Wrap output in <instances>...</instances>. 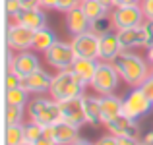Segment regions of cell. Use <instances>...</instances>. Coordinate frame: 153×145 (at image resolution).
Listing matches in <instances>:
<instances>
[{
    "instance_id": "obj_43",
    "label": "cell",
    "mask_w": 153,
    "mask_h": 145,
    "mask_svg": "<svg viewBox=\"0 0 153 145\" xmlns=\"http://www.w3.org/2000/svg\"><path fill=\"white\" fill-rule=\"evenodd\" d=\"M146 58H147V62L151 64V68H153V45L151 47H147V54H146Z\"/></svg>"
},
{
    "instance_id": "obj_46",
    "label": "cell",
    "mask_w": 153,
    "mask_h": 145,
    "mask_svg": "<svg viewBox=\"0 0 153 145\" xmlns=\"http://www.w3.org/2000/svg\"><path fill=\"white\" fill-rule=\"evenodd\" d=\"M140 145H146V143H140Z\"/></svg>"
},
{
    "instance_id": "obj_11",
    "label": "cell",
    "mask_w": 153,
    "mask_h": 145,
    "mask_svg": "<svg viewBox=\"0 0 153 145\" xmlns=\"http://www.w3.org/2000/svg\"><path fill=\"white\" fill-rule=\"evenodd\" d=\"M45 135L52 138L58 145H70L79 138V126H74L70 122H60L52 124V126H45Z\"/></svg>"
},
{
    "instance_id": "obj_2",
    "label": "cell",
    "mask_w": 153,
    "mask_h": 145,
    "mask_svg": "<svg viewBox=\"0 0 153 145\" xmlns=\"http://www.w3.org/2000/svg\"><path fill=\"white\" fill-rule=\"evenodd\" d=\"M85 87L87 85H83V83L79 81V78L72 70H58L54 75H52L49 95L54 101L62 103V101L74 99V97H82Z\"/></svg>"
},
{
    "instance_id": "obj_15",
    "label": "cell",
    "mask_w": 153,
    "mask_h": 145,
    "mask_svg": "<svg viewBox=\"0 0 153 145\" xmlns=\"http://www.w3.org/2000/svg\"><path fill=\"white\" fill-rule=\"evenodd\" d=\"M120 52H122V45L118 41L116 31H108V33L99 35V60L114 62Z\"/></svg>"
},
{
    "instance_id": "obj_38",
    "label": "cell",
    "mask_w": 153,
    "mask_h": 145,
    "mask_svg": "<svg viewBox=\"0 0 153 145\" xmlns=\"http://www.w3.org/2000/svg\"><path fill=\"white\" fill-rule=\"evenodd\" d=\"M60 0H41V8L43 10H58Z\"/></svg>"
},
{
    "instance_id": "obj_45",
    "label": "cell",
    "mask_w": 153,
    "mask_h": 145,
    "mask_svg": "<svg viewBox=\"0 0 153 145\" xmlns=\"http://www.w3.org/2000/svg\"><path fill=\"white\" fill-rule=\"evenodd\" d=\"M19 145H33L31 141H23V143H19Z\"/></svg>"
},
{
    "instance_id": "obj_29",
    "label": "cell",
    "mask_w": 153,
    "mask_h": 145,
    "mask_svg": "<svg viewBox=\"0 0 153 145\" xmlns=\"http://www.w3.org/2000/svg\"><path fill=\"white\" fill-rule=\"evenodd\" d=\"M79 2H82V0H60L58 10H56V12H62V14H66V12H70V10H74V8H78Z\"/></svg>"
},
{
    "instance_id": "obj_21",
    "label": "cell",
    "mask_w": 153,
    "mask_h": 145,
    "mask_svg": "<svg viewBox=\"0 0 153 145\" xmlns=\"http://www.w3.org/2000/svg\"><path fill=\"white\" fill-rule=\"evenodd\" d=\"M97 66H99V60H89V58H78L74 62V66L70 68L76 75L79 78V81L83 85H89L91 79H93L95 72H97Z\"/></svg>"
},
{
    "instance_id": "obj_36",
    "label": "cell",
    "mask_w": 153,
    "mask_h": 145,
    "mask_svg": "<svg viewBox=\"0 0 153 145\" xmlns=\"http://www.w3.org/2000/svg\"><path fill=\"white\" fill-rule=\"evenodd\" d=\"M138 138H130V135H122V138H118V145H140Z\"/></svg>"
},
{
    "instance_id": "obj_4",
    "label": "cell",
    "mask_w": 153,
    "mask_h": 145,
    "mask_svg": "<svg viewBox=\"0 0 153 145\" xmlns=\"http://www.w3.org/2000/svg\"><path fill=\"white\" fill-rule=\"evenodd\" d=\"M120 81H122V79H120V74L114 68V64L99 60L97 72H95L89 87L95 91V93H99V95H107V93H114V91L118 89Z\"/></svg>"
},
{
    "instance_id": "obj_17",
    "label": "cell",
    "mask_w": 153,
    "mask_h": 145,
    "mask_svg": "<svg viewBox=\"0 0 153 145\" xmlns=\"http://www.w3.org/2000/svg\"><path fill=\"white\" fill-rule=\"evenodd\" d=\"M64 21H66V29L72 33V37H74V35H82V33H85V31H91V23H93L87 18L85 12L82 10V6L66 12Z\"/></svg>"
},
{
    "instance_id": "obj_6",
    "label": "cell",
    "mask_w": 153,
    "mask_h": 145,
    "mask_svg": "<svg viewBox=\"0 0 153 145\" xmlns=\"http://www.w3.org/2000/svg\"><path fill=\"white\" fill-rule=\"evenodd\" d=\"M111 19L112 27L116 31L128 29V27H138L146 21V16L142 12L140 4H132V6H112L111 10Z\"/></svg>"
},
{
    "instance_id": "obj_37",
    "label": "cell",
    "mask_w": 153,
    "mask_h": 145,
    "mask_svg": "<svg viewBox=\"0 0 153 145\" xmlns=\"http://www.w3.org/2000/svg\"><path fill=\"white\" fill-rule=\"evenodd\" d=\"M22 10H29V8H41V0H19Z\"/></svg>"
},
{
    "instance_id": "obj_3",
    "label": "cell",
    "mask_w": 153,
    "mask_h": 145,
    "mask_svg": "<svg viewBox=\"0 0 153 145\" xmlns=\"http://www.w3.org/2000/svg\"><path fill=\"white\" fill-rule=\"evenodd\" d=\"M27 114L29 120L43 126H52V124L62 120V112H60V103L54 101L52 97H35L31 103L27 104Z\"/></svg>"
},
{
    "instance_id": "obj_24",
    "label": "cell",
    "mask_w": 153,
    "mask_h": 145,
    "mask_svg": "<svg viewBox=\"0 0 153 145\" xmlns=\"http://www.w3.org/2000/svg\"><path fill=\"white\" fill-rule=\"evenodd\" d=\"M4 101H6V104H12V107H23L25 108L27 104H29V93H27L22 85L10 87V89H6Z\"/></svg>"
},
{
    "instance_id": "obj_33",
    "label": "cell",
    "mask_w": 153,
    "mask_h": 145,
    "mask_svg": "<svg viewBox=\"0 0 153 145\" xmlns=\"http://www.w3.org/2000/svg\"><path fill=\"white\" fill-rule=\"evenodd\" d=\"M140 87H142V91H143V93H146V95L153 101V70H151L149 78H147V79H146V81H143Z\"/></svg>"
},
{
    "instance_id": "obj_42",
    "label": "cell",
    "mask_w": 153,
    "mask_h": 145,
    "mask_svg": "<svg viewBox=\"0 0 153 145\" xmlns=\"http://www.w3.org/2000/svg\"><path fill=\"white\" fill-rule=\"evenodd\" d=\"M70 145H93V141H89V139H85V138H78L74 143H70Z\"/></svg>"
},
{
    "instance_id": "obj_31",
    "label": "cell",
    "mask_w": 153,
    "mask_h": 145,
    "mask_svg": "<svg viewBox=\"0 0 153 145\" xmlns=\"http://www.w3.org/2000/svg\"><path fill=\"white\" fill-rule=\"evenodd\" d=\"M18 12H22V4H19V0H6V14L10 16V18H14Z\"/></svg>"
},
{
    "instance_id": "obj_27",
    "label": "cell",
    "mask_w": 153,
    "mask_h": 145,
    "mask_svg": "<svg viewBox=\"0 0 153 145\" xmlns=\"http://www.w3.org/2000/svg\"><path fill=\"white\" fill-rule=\"evenodd\" d=\"M22 120H23V107L6 104V114H4L6 126H10V124H22Z\"/></svg>"
},
{
    "instance_id": "obj_19",
    "label": "cell",
    "mask_w": 153,
    "mask_h": 145,
    "mask_svg": "<svg viewBox=\"0 0 153 145\" xmlns=\"http://www.w3.org/2000/svg\"><path fill=\"white\" fill-rule=\"evenodd\" d=\"M14 21L22 23V25L29 27V29L37 31L41 27H47V16L43 8H29V10H22L14 16Z\"/></svg>"
},
{
    "instance_id": "obj_7",
    "label": "cell",
    "mask_w": 153,
    "mask_h": 145,
    "mask_svg": "<svg viewBox=\"0 0 153 145\" xmlns=\"http://www.w3.org/2000/svg\"><path fill=\"white\" fill-rule=\"evenodd\" d=\"M45 58L54 70H70V68L74 66V62L78 60V56H76V50H74V47H72V43L56 41L54 45L45 52Z\"/></svg>"
},
{
    "instance_id": "obj_20",
    "label": "cell",
    "mask_w": 153,
    "mask_h": 145,
    "mask_svg": "<svg viewBox=\"0 0 153 145\" xmlns=\"http://www.w3.org/2000/svg\"><path fill=\"white\" fill-rule=\"evenodd\" d=\"M83 103V112H85V120L91 126H97L101 122V95H82Z\"/></svg>"
},
{
    "instance_id": "obj_41",
    "label": "cell",
    "mask_w": 153,
    "mask_h": 145,
    "mask_svg": "<svg viewBox=\"0 0 153 145\" xmlns=\"http://www.w3.org/2000/svg\"><path fill=\"white\" fill-rule=\"evenodd\" d=\"M140 141L146 143V145H153V130H151V132H147V134H143Z\"/></svg>"
},
{
    "instance_id": "obj_10",
    "label": "cell",
    "mask_w": 153,
    "mask_h": 145,
    "mask_svg": "<svg viewBox=\"0 0 153 145\" xmlns=\"http://www.w3.org/2000/svg\"><path fill=\"white\" fill-rule=\"evenodd\" d=\"M72 47L76 50L78 58H89V60H99V35L93 31H85L82 35L72 37Z\"/></svg>"
},
{
    "instance_id": "obj_1",
    "label": "cell",
    "mask_w": 153,
    "mask_h": 145,
    "mask_svg": "<svg viewBox=\"0 0 153 145\" xmlns=\"http://www.w3.org/2000/svg\"><path fill=\"white\" fill-rule=\"evenodd\" d=\"M112 64L118 70L120 79L130 87H140L149 78L153 70L151 64L147 62V58H143L142 54H138L134 50H122Z\"/></svg>"
},
{
    "instance_id": "obj_8",
    "label": "cell",
    "mask_w": 153,
    "mask_h": 145,
    "mask_svg": "<svg viewBox=\"0 0 153 145\" xmlns=\"http://www.w3.org/2000/svg\"><path fill=\"white\" fill-rule=\"evenodd\" d=\"M33 35L35 31L29 29V27L22 25V23L14 21L6 27V45L8 50H16V52H22V50H29L31 45H33Z\"/></svg>"
},
{
    "instance_id": "obj_44",
    "label": "cell",
    "mask_w": 153,
    "mask_h": 145,
    "mask_svg": "<svg viewBox=\"0 0 153 145\" xmlns=\"http://www.w3.org/2000/svg\"><path fill=\"white\" fill-rule=\"evenodd\" d=\"M101 2H105L107 6H112V0H101Z\"/></svg>"
},
{
    "instance_id": "obj_39",
    "label": "cell",
    "mask_w": 153,
    "mask_h": 145,
    "mask_svg": "<svg viewBox=\"0 0 153 145\" xmlns=\"http://www.w3.org/2000/svg\"><path fill=\"white\" fill-rule=\"evenodd\" d=\"M33 145H58V143H56L52 138H49V135H43V138H41V139H37V141H35Z\"/></svg>"
},
{
    "instance_id": "obj_13",
    "label": "cell",
    "mask_w": 153,
    "mask_h": 145,
    "mask_svg": "<svg viewBox=\"0 0 153 145\" xmlns=\"http://www.w3.org/2000/svg\"><path fill=\"white\" fill-rule=\"evenodd\" d=\"M51 83H52V75L49 72L41 70L33 72V74L22 78V87L27 91L29 95H41V93H49L51 89Z\"/></svg>"
},
{
    "instance_id": "obj_18",
    "label": "cell",
    "mask_w": 153,
    "mask_h": 145,
    "mask_svg": "<svg viewBox=\"0 0 153 145\" xmlns=\"http://www.w3.org/2000/svg\"><path fill=\"white\" fill-rule=\"evenodd\" d=\"M122 103H124V99H120L114 93L101 95V122H103V126L108 124L111 120L122 116Z\"/></svg>"
},
{
    "instance_id": "obj_14",
    "label": "cell",
    "mask_w": 153,
    "mask_h": 145,
    "mask_svg": "<svg viewBox=\"0 0 153 145\" xmlns=\"http://www.w3.org/2000/svg\"><path fill=\"white\" fill-rule=\"evenodd\" d=\"M60 112H62V120L64 122H70V124L79 126V128H82L83 124H87L85 112H83L82 97H74V99L62 101V103H60Z\"/></svg>"
},
{
    "instance_id": "obj_23",
    "label": "cell",
    "mask_w": 153,
    "mask_h": 145,
    "mask_svg": "<svg viewBox=\"0 0 153 145\" xmlns=\"http://www.w3.org/2000/svg\"><path fill=\"white\" fill-rule=\"evenodd\" d=\"M79 6H82V10L87 14V18L91 21H97V19H101V18L111 14V10H108L111 6H107L101 0H82Z\"/></svg>"
},
{
    "instance_id": "obj_32",
    "label": "cell",
    "mask_w": 153,
    "mask_h": 145,
    "mask_svg": "<svg viewBox=\"0 0 153 145\" xmlns=\"http://www.w3.org/2000/svg\"><path fill=\"white\" fill-rule=\"evenodd\" d=\"M93 145H118V138L112 134H107V135H101L99 139H95Z\"/></svg>"
},
{
    "instance_id": "obj_22",
    "label": "cell",
    "mask_w": 153,
    "mask_h": 145,
    "mask_svg": "<svg viewBox=\"0 0 153 145\" xmlns=\"http://www.w3.org/2000/svg\"><path fill=\"white\" fill-rule=\"evenodd\" d=\"M56 41H58V39H56L54 31L49 29V27H41V29L35 31V35H33V45H31V48H33V50H39V52H47Z\"/></svg>"
},
{
    "instance_id": "obj_28",
    "label": "cell",
    "mask_w": 153,
    "mask_h": 145,
    "mask_svg": "<svg viewBox=\"0 0 153 145\" xmlns=\"http://www.w3.org/2000/svg\"><path fill=\"white\" fill-rule=\"evenodd\" d=\"M91 31L97 35H103V33H108V31H116L114 27H112V19H111V14L105 16V18L97 19V21L91 23Z\"/></svg>"
},
{
    "instance_id": "obj_16",
    "label": "cell",
    "mask_w": 153,
    "mask_h": 145,
    "mask_svg": "<svg viewBox=\"0 0 153 145\" xmlns=\"http://www.w3.org/2000/svg\"><path fill=\"white\" fill-rule=\"evenodd\" d=\"M105 128L108 130V134L122 138V135H130V138H138L140 139V124L138 120H132L128 116H118V118L111 120L108 124H105Z\"/></svg>"
},
{
    "instance_id": "obj_5",
    "label": "cell",
    "mask_w": 153,
    "mask_h": 145,
    "mask_svg": "<svg viewBox=\"0 0 153 145\" xmlns=\"http://www.w3.org/2000/svg\"><path fill=\"white\" fill-rule=\"evenodd\" d=\"M153 110V101L142 91V87H132V91L124 97L122 114L132 120H142Z\"/></svg>"
},
{
    "instance_id": "obj_9",
    "label": "cell",
    "mask_w": 153,
    "mask_h": 145,
    "mask_svg": "<svg viewBox=\"0 0 153 145\" xmlns=\"http://www.w3.org/2000/svg\"><path fill=\"white\" fill-rule=\"evenodd\" d=\"M8 70L16 72L19 78H25V75L41 70V62H39L37 54H33L31 50H22L14 56H12L10 50L8 52Z\"/></svg>"
},
{
    "instance_id": "obj_12",
    "label": "cell",
    "mask_w": 153,
    "mask_h": 145,
    "mask_svg": "<svg viewBox=\"0 0 153 145\" xmlns=\"http://www.w3.org/2000/svg\"><path fill=\"white\" fill-rule=\"evenodd\" d=\"M118 41L122 45V50H134V48H147V35L143 29V23L138 27H128V29L116 31Z\"/></svg>"
},
{
    "instance_id": "obj_34",
    "label": "cell",
    "mask_w": 153,
    "mask_h": 145,
    "mask_svg": "<svg viewBox=\"0 0 153 145\" xmlns=\"http://www.w3.org/2000/svg\"><path fill=\"white\" fill-rule=\"evenodd\" d=\"M140 6H142V12L146 16V19H153V0H142Z\"/></svg>"
},
{
    "instance_id": "obj_40",
    "label": "cell",
    "mask_w": 153,
    "mask_h": 145,
    "mask_svg": "<svg viewBox=\"0 0 153 145\" xmlns=\"http://www.w3.org/2000/svg\"><path fill=\"white\" fill-rule=\"evenodd\" d=\"M142 0H112V6H132V4H140Z\"/></svg>"
},
{
    "instance_id": "obj_25",
    "label": "cell",
    "mask_w": 153,
    "mask_h": 145,
    "mask_svg": "<svg viewBox=\"0 0 153 145\" xmlns=\"http://www.w3.org/2000/svg\"><path fill=\"white\" fill-rule=\"evenodd\" d=\"M4 139H6V145H19L25 139V128L23 124H10L4 130Z\"/></svg>"
},
{
    "instance_id": "obj_35",
    "label": "cell",
    "mask_w": 153,
    "mask_h": 145,
    "mask_svg": "<svg viewBox=\"0 0 153 145\" xmlns=\"http://www.w3.org/2000/svg\"><path fill=\"white\" fill-rule=\"evenodd\" d=\"M143 29H146V35H147V47H151L153 45V19L143 21Z\"/></svg>"
},
{
    "instance_id": "obj_30",
    "label": "cell",
    "mask_w": 153,
    "mask_h": 145,
    "mask_svg": "<svg viewBox=\"0 0 153 145\" xmlns=\"http://www.w3.org/2000/svg\"><path fill=\"white\" fill-rule=\"evenodd\" d=\"M18 85H22V78H19L16 72L8 70V74H6V89H10V87H18Z\"/></svg>"
},
{
    "instance_id": "obj_26",
    "label": "cell",
    "mask_w": 153,
    "mask_h": 145,
    "mask_svg": "<svg viewBox=\"0 0 153 145\" xmlns=\"http://www.w3.org/2000/svg\"><path fill=\"white\" fill-rule=\"evenodd\" d=\"M23 128H25V139L31 141V143H35L37 139H41L43 135H45V126L33 122V120H29L27 124H23Z\"/></svg>"
}]
</instances>
